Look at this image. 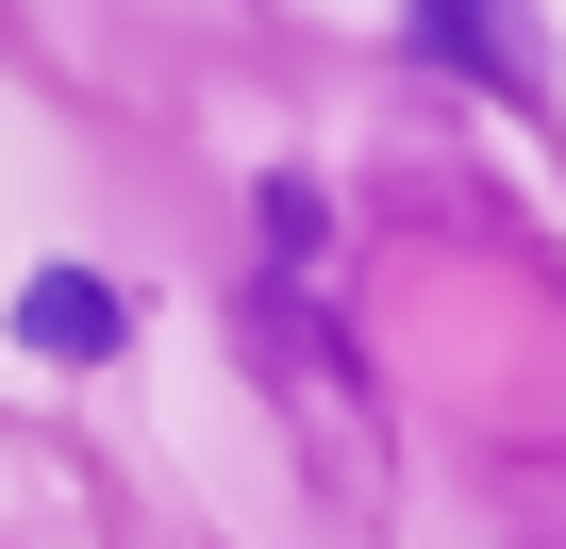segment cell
I'll return each mask as SVG.
<instances>
[{"label":"cell","instance_id":"obj_1","mask_svg":"<svg viewBox=\"0 0 566 549\" xmlns=\"http://www.w3.org/2000/svg\"><path fill=\"white\" fill-rule=\"evenodd\" d=\"M18 334H34L51 367H84V350H117V284H84V266H34V284H18Z\"/></svg>","mask_w":566,"mask_h":549}]
</instances>
